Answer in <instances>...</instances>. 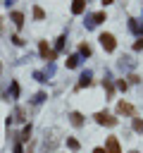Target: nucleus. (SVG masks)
Returning <instances> with one entry per match:
<instances>
[{
	"mask_svg": "<svg viewBox=\"0 0 143 153\" xmlns=\"http://www.w3.org/2000/svg\"><path fill=\"white\" fill-rule=\"evenodd\" d=\"M100 45H102L107 53H112V50L117 48V41H114L112 33H100Z\"/></svg>",
	"mask_w": 143,
	"mask_h": 153,
	"instance_id": "obj_1",
	"label": "nucleus"
},
{
	"mask_svg": "<svg viewBox=\"0 0 143 153\" xmlns=\"http://www.w3.org/2000/svg\"><path fill=\"white\" fill-rule=\"evenodd\" d=\"M95 122H98V124L114 127V124H117V117H112V115H107V112H95Z\"/></svg>",
	"mask_w": 143,
	"mask_h": 153,
	"instance_id": "obj_2",
	"label": "nucleus"
},
{
	"mask_svg": "<svg viewBox=\"0 0 143 153\" xmlns=\"http://www.w3.org/2000/svg\"><path fill=\"white\" fill-rule=\"evenodd\" d=\"M105 151H107V153H122V148H119V139H117V136H107V141H105Z\"/></svg>",
	"mask_w": 143,
	"mask_h": 153,
	"instance_id": "obj_3",
	"label": "nucleus"
},
{
	"mask_svg": "<svg viewBox=\"0 0 143 153\" xmlns=\"http://www.w3.org/2000/svg\"><path fill=\"white\" fill-rule=\"evenodd\" d=\"M117 112H119V115H131V117L136 115L133 105H131V103H124V100H119V103H117Z\"/></svg>",
	"mask_w": 143,
	"mask_h": 153,
	"instance_id": "obj_4",
	"label": "nucleus"
},
{
	"mask_svg": "<svg viewBox=\"0 0 143 153\" xmlns=\"http://www.w3.org/2000/svg\"><path fill=\"white\" fill-rule=\"evenodd\" d=\"M38 50H41V55H43L45 60H55V50H50L45 41H41V43H38Z\"/></svg>",
	"mask_w": 143,
	"mask_h": 153,
	"instance_id": "obj_5",
	"label": "nucleus"
},
{
	"mask_svg": "<svg viewBox=\"0 0 143 153\" xmlns=\"http://www.w3.org/2000/svg\"><path fill=\"white\" fill-rule=\"evenodd\" d=\"M86 10V0H74V5H72V12L74 14H81Z\"/></svg>",
	"mask_w": 143,
	"mask_h": 153,
	"instance_id": "obj_6",
	"label": "nucleus"
},
{
	"mask_svg": "<svg viewBox=\"0 0 143 153\" xmlns=\"http://www.w3.org/2000/svg\"><path fill=\"white\" fill-rule=\"evenodd\" d=\"M12 22H14L17 29H21V24H24V14H21V12H12Z\"/></svg>",
	"mask_w": 143,
	"mask_h": 153,
	"instance_id": "obj_7",
	"label": "nucleus"
},
{
	"mask_svg": "<svg viewBox=\"0 0 143 153\" xmlns=\"http://www.w3.org/2000/svg\"><path fill=\"white\" fill-rule=\"evenodd\" d=\"M69 120H72V124H74V127H81V124H83L81 112H72V115H69Z\"/></svg>",
	"mask_w": 143,
	"mask_h": 153,
	"instance_id": "obj_8",
	"label": "nucleus"
},
{
	"mask_svg": "<svg viewBox=\"0 0 143 153\" xmlns=\"http://www.w3.org/2000/svg\"><path fill=\"white\" fill-rule=\"evenodd\" d=\"M133 131L143 134V120H141V117H133Z\"/></svg>",
	"mask_w": 143,
	"mask_h": 153,
	"instance_id": "obj_9",
	"label": "nucleus"
},
{
	"mask_svg": "<svg viewBox=\"0 0 143 153\" xmlns=\"http://www.w3.org/2000/svg\"><path fill=\"white\" fill-rule=\"evenodd\" d=\"M100 22H105V12H95V14H93V22H91V24H100Z\"/></svg>",
	"mask_w": 143,
	"mask_h": 153,
	"instance_id": "obj_10",
	"label": "nucleus"
},
{
	"mask_svg": "<svg viewBox=\"0 0 143 153\" xmlns=\"http://www.w3.org/2000/svg\"><path fill=\"white\" fill-rule=\"evenodd\" d=\"M79 53H81V55H86V57H88V55H91V48H88V45H86V43H81V45H79Z\"/></svg>",
	"mask_w": 143,
	"mask_h": 153,
	"instance_id": "obj_11",
	"label": "nucleus"
},
{
	"mask_svg": "<svg viewBox=\"0 0 143 153\" xmlns=\"http://www.w3.org/2000/svg\"><path fill=\"white\" fill-rule=\"evenodd\" d=\"M76 65H79V57H76V55H72V57L67 60V67L72 69V67H76Z\"/></svg>",
	"mask_w": 143,
	"mask_h": 153,
	"instance_id": "obj_12",
	"label": "nucleus"
},
{
	"mask_svg": "<svg viewBox=\"0 0 143 153\" xmlns=\"http://www.w3.org/2000/svg\"><path fill=\"white\" fill-rule=\"evenodd\" d=\"M88 84H91V76H88V74H83V76H81V81H79V88H83V86H88Z\"/></svg>",
	"mask_w": 143,
	"mask_h": 153,
	"instance_id": "obj_13",
	"label": "nucleus"
},
{
	"mask_svg": "<svg viewBox=\"0 0 143 153\" xmlns=\"http://www.w3.org/2000/svg\"><path fill=\"white\" fill-rule=\"evenodd\" d=\"M33 17H36V19H43V17H45V12H43L41 7H33Z\"/></svg>",
	"mask_w": 143,
	"mask_h": 153,
	"instance_id": "obj_14",
	"label": "nucleus"
},
{
	"mask_svg": "<svg viewBox=\"0 0 143 153\" xmlns=\"http://www.w3.org/2000/svg\"><path fill=\"white\" fill-rule=\"evenodd\" d=\"M67 146H69L72 151H76V148H79V141H76V139H67Z\"/></svg>",
	"mask_w": 143,
	"mask_h": 153,
	"instance_id": "obj_15",
	"label": "nucleus"
},
{
	"mask_svg": "<svg viewBox=\"0 0 143 153\" xmlns=\"http://www.w3.org/2000/svg\"><path fill=\"white\" fill-rule=\"evenodd\" d=\"M131 29H133V31H138V33H143V26H141V24H136V22H131Z\"/></svg>",
	"mask_w": 143,
	"mask_h": 153,
	"instance_id": "obj_16",
	"label": "nucleus"
},
{
	"mask_svg": "<svg viewBox=\"0 0 143 153\" xmlns=\"http://www.w3.org/2000/svg\"><path fill=\"white\" fill-rule=\"evenodd\" d=\"M133 50H143V38H138V41L133 43Z\"/></svg>",
	"mask_w": 143,
	"mask_h": 153,
	"instance_id": "obj_17",
	"label": "nucleus"
},
{
	"mask_svg": "<svg viewBox=\"0 0 143 153\" xmlns=\"http://www.w3.org/2000/svg\"><path fill=\"white\" fill-rule=\"evenodd\" d=\"M93 153H107V151H105V148H95Z\"/></svg>",
	"mask_w": 143,
	"mask_h": 153,
	"instance_id": "obj_18",
	"label": "nucleus"
},
{
	"mask_svg": "<svg viewBox=\"0 0 143 153\" xmlns=\"http://www.w3.org/2000/svg\"><path fill=\"white\" fill-rule=\"evenodd\" d=\"M14 153H21V146H14Z\"/></svg>",
	"mask_w": 143,
	"mask_h": 153,
	"instance_id": "obj_19",
	"label": "nucleus"
},
{
	"mask_svg": "<svg viewBox=\"0 0 143 153\" xmlns=\"http://www.w3.org/2000/svg\"><path fill=\"white\" fill-rule=\"evenodd\" d=\"M110 2H112V0H102V5H110Z\"/></svg>",
	"mask_w": 143,
	"mask_h": 153,
	"instance_id": "obj_20",
	"label": "nucleus"
},
{
	"mask_svg": "<svg viewBox=\"0 0 143 153\" xmlns=\"http://www.w3.org/2000/svg\"><path fill=\"white\" fill-rule=\"evenodd\" d=\"M0 31H2V19H0Z\"/></svg>",
	"mask_w": 143,
	"mask_h": 153,
	"instance_id": "obj_21",
	"label": "nucleus"
},
{
	"mask_svg": "<svg viewBox=\"0 0 143 153\" xmlns=\"http://www.w3.org/2000/svg\"><path fill=\"white\" fill-rule=\"evenodd\" d=\"M131 153H138V151H131Z\"/></svg>",
	"mask_w": 143,
	"mask_h": 153,
	"instance_id": "obj_22",
	"label": "nucleus"
}]
</instances>
